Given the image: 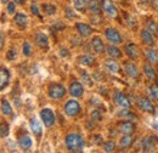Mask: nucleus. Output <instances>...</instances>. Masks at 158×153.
Returning a JSON list of instances; mask_svg holds the SVG:
<instances>
[{"mask_svg":"<svg viewBox=\"0 0 158 153\" xmlns=\"http://www.w3.org/2000/svg\"><path fill=\"white\" fill-rule=\"evenodd\" d=\"M107 52H108V55H110L111 57H113V58H118V57H120V56H122L120 50H119L118 48L113 46V45L107 46Z\"/></svg>","mask_w":158,"mask_h":153,"instance_id":"obj_28","label":"nucleus"},{"mask_svg":"<svg viewBox=\"0 0 158 153\" xmlns=\"http://www.w3.org/2000/svg\"><path fill=\"white\" fill-rule=\"evenodd\" d=\"M94 62H95V57L90 54H85V55L79 57V63L83 66H93Z\"/></svg>","mask_w":158,"mask_h":153,"instance_id":"obj_22","label":"nucleus"},{"mask_svg":"<svg viewBox=\"0 0 158 153\" xmlns=\"http://www.w3.org/2000/svg\"><path fill=\"white\" fill-rule=\"evenodd\" d=\"M105 66H106V68H107L111 73H116V74L120 73V66H119V63L117 61L112 60V58L106 60V61H105Z\"/></svg>","mask_w":158,"mask_h":153,"instance_id":"obj_11","label":"nucleus"},{"mask_svg":"<svg viewBox=\"0 0 158 153\" xmlns=\"http://www.w3.org/2000/svg\"><path fill=\"white\" fill-rule=\"evenodd\" d=\"M158 139L156 136H147L142 141V151L143 152H153L156 150Z\"/></svg>","mask_w":158,"mask_h":153,"instance_id":"obj_6","label":"nucleus"},{"mask_svg":"<svg viewBox=\"0 0 158 153\" xmlns=\"http://www.w3.org/2000/svg\"><path fill=\"white\" fill-rule=\"evenodd\" d=\"M66 16L68 17V19H76L77 17V15L74 14V11L72 10V9H66Z\"/></svg>","mask_w":158,"mask_h":153,"instance_id":"obj_39","label":"nucleus"},{"mask_svg":"<svg viewBox=\"0 0 158 153\" xmlns=\"http://www.w3.org/2000/svg\"><path fill=\"white\" fill-rule=\"evenodd\" d=\"M14 1H15V2H16V4H21V2H22V1H23V0H14Z\"/></svg>","mask_w":158,"mask_h":153,"instance_id":"obj_46","label":"nucleus"},{"mask_svg":"<svg viewBox=\"0 0 158 153\" xmlns=\"http://www.w3.org/2000/svg\"><path fill=\"white\" fill-rule=\"evenodd\" d=\"M91 119L93 120H101V114H100V112L99 111H94L93 113H91Z\"/></svg>","mask_w":158,"mask_h":153,"instance_id":"obj_41","label":"nucleus"},{"mask_svg":"<svg viewBox=\"0 0 158 153\" xmlns=\"http://www.w3.org/2000/svg\"><path fill=\"white\" fill-rule=\"evenodd\" d=\"M133 141H134V139H133L130 135H124V136L120 139V141H119V146H120L122 148H127V147H129V146L133 143Z\"/></svg>","mask_w":158,"mask_h":153,"instance_id":"obj_26","label":"nucleus"},{"mask_svg":"<svg viewBox=\"0 0 158 153\" xmlns=\"http://www.w3.org/2000/svg\"><path fill=\"white\" fill-rule=\"evenodd\" d=\"M64 112H66V114L69 115V117H77L80 113V106H79V103L77 101L71 100V101H68L66 103Z\"/></svg>","mask_w":158,"mask_h":153,"instance_id":"obj_5","label":"nucleus"},{"mask_svg":"<svg viewBox=\"0 0 158 153\" xmlns=\"http://www.w3.org/2000/svg\"><path fill=\"white\" fill-rule=\"evenodd\" d=\"M125 52H127V55H128L129 57L133 58V60H136V58L139 57L138 48H136V45L133 44V43H130V44H128V45L125 46Z\"/></svg>","mask_w":158,"mask_h":153,"instance_id":"obj_17","label":"nucleus"},{"mask_svg":"<svg viewBox=\"0 0 158 153\" xmlns=\"http://www.w3.org/2000/svg\"><path fill=\"white\" fill-rule=\"evenodd\" d=\"M114 101H116V103L118 106H120L122 108H128L130 106V102H129L128 97L124 95V94H122L120 91H116V94H114Z\"/></svg>","mask_w":158,"mask_h":153,"instance_id":"obj_9","label":"nucleus"},{"mask_svg":"<svg viewBox=\"0 0 158 153\" xmlns=\"http://www.w3.org/2000/svg\"><path fill=\"white\" fill-rule=\"evenodd\" d=\"M1 113L4 115H10L12 113V108H11L10 103H9L6 100H4V101L1 102Z\"/></svg>","mask_w":158,"mask_h":153,"instance_id":"obj_30","label":"nucleus"},{"mask_svg":"<svg viewBox=\"0 0 158 153\" xmlns=\"http://www.w3.org/2000/svg\"><path fill=\"white\" fill-rule=\"evenodd\" d=\"M134 129H135V126L130 122H124L119 125V131L124 135H130L131 133H134Z\"/></svg>","mask_w":158,"mask_h":153,"instance_id":"obj_16","label":"nucleus"},{"mask_svg":"<svg viewBox=\"0 0 158 153\" xmlns=\"http://www.w3.org/2000/svg\"><path fill=\"white\" fill-rule=\"evenodd\" d=\"M88 7L91 12H94L96 15H100V12H101V4H100L99 0H89Z\"/></svg>","mask_w":158,"mask_h":153,"instance_id":"obj_21","label":"nucleus"},{"mask_svg":"<svg viewBox=\"0 0 158 153\" xmlns=\"http://www.w3.org/2000/svg\"><path fill=\"white\" fill-rule=\"evenodd\" d=\"M31 129H32V131L37 135V136H40L41 133H43L41 125H40V123L37 119H32V120H31Z\"/></svg>","mask_w":158,"mask_h":153,"instance_id":"obj_25","label":"nucleus"},{"mask_svg":"<svg viewBox=\"0 0 158 153\" xmlns=\"http://www.w3.org/2000/svg\"><path fill=\"white\" fill-rule=\"evenodd\" d=\"M91 45H93V49L96 54H103L105 51V45H103V41L100 37H94L91 40Z\"/></svg>","mask_w":158,"mask_h":153,"instance_id":"obj_12","label":"nucleus"},{"mask_svg":"<svg viewBox=\"0 0 158 153\" xmlns=\"http://www.w3.org/2000/svg\"><path fill=\"white\" fill-rule=\"evenodd\" d=\"M146 58H147V61L151 62V63H157L158 55H157V52H156V50H153V49H147V50H146Z\"/></svg>","mask_w":158,"mask_h":153,"instance_id":"obj_24","label":"nucleus"},{"mask_svg":"<svg viewBox=\"0 0 158 153\" xmlns=\"http://www.w3.org/2000/svg\"><path fill=\"white\" fill-rule=\"evenodd\" d=\"M73 1H74V7L78 11H85V7L88 5L86 0H73Z\"/></svg>","mask_w":158,"mask_h":153,"instance_id":"obj_32","label":"nucleus"},{"mask_svg":"<svg viewBox=\"0 0 158 153\" xmlns=\"http://www.w3.org/2000/svg\"><path fill=\"white\" fill-rule=\"evenodd\" d=\"M83 91H84V89H83V85L78 83V81H74V83H72L71 84V86H69V93H71V95L74 96V97H79V96L83 95Z\"/></svg>","mask_w":158,"mask_h":153,"instance_id":"obj_14","label":"nucleus"},{"mask_svg":"<svg viewBox=\"0 0 158 153\" xmlns=\"http://www.w3.org/2000/svg\"><path fill=\"white\" fill-rule=\"evenodd\" d=\"M105 34H106V38L113 44H120L122 43V37L118 33V31L114 29V28H107Z\"/></svg>","mask_w":158,"mask_h":153,"instance_id":"obj_8","label":"nucleus"},{"mask_svg":"<svg viewBox=\"0 0 158 153\" xmlns=\"http://www.w3.org/2000/svg\"><path fill=\"white\" fill-rule=\"evenodd\" d=\"M4 44H5V37L2 33H0V50L4 48Z\"/></svg>","mask_w":158,"mask_h":153,"instance_id":"obj_44","label":"nucleus"},{"mask_svg":"<svg viewBox=\"0 0 158 153\" xmlns=\"http://www.w3.org/2000/svg\"><path fill=\"white\" fill-rule=\"evenodd\" d=\"M80 76H81V79H83V81L86 84V85H93V81H91V79H90V76H88V73L86 72H81L80 73Z\"/></svg>","mask_w":158,"mask_h":153,"instance_id":"obj_35","label":"nucleus"},{"mask_svg":"<svg viewBox=\"0 0 158 153\" xmlns=\"http://www.w3.org/2000/svg\"><path fill=\"white\" fill-rule=\"evenodd\" d=\"M143 71H145V74H146V76H147L148 79L155 80V79L157 78V74H156L155 69H153L150 64H145V66H143Z\"/></svg>","mask_w":158,"mask_h":153,"instance_id":"obj_27","label":"nucleus"},{"mask_svg":"<svg viewBox=\"0 0 158 153\" xmlns=\"http://www.w3.org/2000/svg\"><path fill=\"white\" fill-rule=\"evenodd\" d=\"M10 80V73L5 68H0V90L5 89Z\"/></svg>","mask_w":158,"mask_h":153,"instance_id":"obj_13","label":"nucleus"},{"mask_svg":"<svg viewBox=\"0 0 158 153\" xmlns=\"http://www.w3.org/2000/svg\"><path fill=\"white\" fill-rule=\"evenodd\" d=\"M35 43H37V45L40 46L41 49H46L48 45H49L48 37H46L44 33H38V34L35 35Z\"/></svg>","mask_w":158,"mask_h":153,"instance_id":"obj_18","label":"nucleus"},{"mask_svg":"<svg viewBox=\"0 0 158 153\" xmlns=\"http://www.w3.org/2000/svg\"><path fill=\"white\" fill-rule=\"evenodd\" d=\"M31 52H32V50H31V44H29L28 41H26V43L23 44V54H24V56H31Z\"/></svg>","mask_w":158,"mask_h":153,"instance_id":"obj_36","label":"nucleus"},{"mask_svg":"<svg viewBox=\"0 0 158 153\" xmlns=\"http://www.w3.org/2000/svg\"><path fill=\"white\" fill-rule=\"evenodd\" d=\"M66 95V89L64 86H62L61 84H52L49 88V96L54 100H59L62 98L63 96Z\"/></svg>","mask_w":158,"mask_h":153,"instance_id":"obj_2","label":"nucleus"},{"mask_svg":"<svg viewBox=\"0 0 158 153\" xmlns=\"http://www.w3.org/2000/svg\"><path fill=\"white\" fill-rule=\"evenodd\" d=\"M40 117H41V120L43 123L45 124V126L50 128L55 124V114L49 108H44L41 112H40Z\"/></svg>","mask_w":158,"mask_h":153,"instance_id":"obj_4","label":"nucleus"},{"mask_svg":"<svg viewBox=\"0 0 158 153\" xmlns=\"http://www.w3.org/2000/svg\"><path fill=\"white\" fill-rule=\"evenodd\" d=\"M114 142L113 141H108V142H106L105 145H103V148H105V151L106 152H113L114 151Z\"/></svg>","mask_w":158,"mask_h":153,"instance_id":"obj_34","label":"nucleus"},{"mask_svg":"<svg viewBox=\"0 0 158 153\" xmlns=\"http://www.w3.org/2000/svg\"><path fill=\"white\" fill-rule=\"evenodd\" d=\"M156 34H157V37H158V27H157V32H156Z\"/></svg>","mask_w":158,"mask_h":153,"instance_id":"obj_48","label":"nucleus"},{"mask_svg":"<svg viewBox=\"0 0 158 153\" xmlns=\"http://www.w3.org/2000/svg\"><path fill=\"white\" fill-rule=\"evenodd\" d=\"M9 130H10L9 124L5 123V122H2L0 124V137H6L9 135Z\"/></svg>","mask_w":158,"mask_h":153,"instance_id":"obj_33","label":"nucleus"},{"mask_svg":"<svg viewBox=\"0 0 158 153\" xmlns=\"http://www.w3.org/2000/svg\"><path fill=\"white\" fill-rule=\"evenodd\" d=\"M68 54H67V50L66 49H62L61 50V56H67Z\"/></svg>","mask_w":158,"mask_h":153,"instance_id":"obj_45","label":"nucleus"},{"mask_svg":"<svg viewBox=\"0 0 158 153\" xmlns=\"http://www.w3.org/2000/svg\"><path fill=\"white\" fill-rule=\"evenodd\" d=\"M136 103L138 106L145 112H148V113H155V106L152 105V102L145 97H139L136 98Z\"/></svg>","mask_w":158,"mask_h":153,"instance_id":"obj_7","label":"nucleus"},{"mask_svg":"<svg viewBox=\"0 0 158 153\" xmlns=\"http://www.w3.org/2000/svg\"><path fill=\"white\" fill-rule=\"evenodd\" d=\"M141 38L143 40V43L147 44V45H153V44H155L152 33H151L148 29H142V31H141Z\"/></svg>","mask_w":158,"mask_h":153,"instance_id":"obj_19","label":"nucleus"},{"mask_svg":"<svg viewBox=\"0 0 158 153\" xmlns=\"http://www.w3.org/2000/svg\"><path fill=\"white\" fill-rule=\"evenodd\" d=\"M43 10L48 16H51V15H54L56 12V7L52 4H44L43 5Z\"/></svg>","mask_w":158,"mask_h":153,"instance_id":"obj_31","label":"nucleus"},{"mask_svg":"<svg viewBox=\"0 0 158 153\" xmlns=\"http://www.w3.org/2000/svg\"><path fill=\"white\" fill-rule=\"evenodd\" d=\"M1 1H2V2H7V0H1Z\"/></svg>","mask_w":158,"mask_h":153,"instance_id":"obj_47","label":"nucleus"},{"mask_svg":"<svg viewBox=\"0 0 158 153\" xmlns=\"http://www.w3.org/2000/svg\"><path fill=\"white\" fill-rule=\"evenodd\" d=\"M125 19H127V22H128V26H129V27H133V28H135V27H136V22H135V19H133L130 15L125 14Z\"/></svg>","mask_w":158,"mask_h":153,"instance_id":"obj_37","label":"nucleus"},{"mask_svg":"<svg viewBox=\"0 0 158 153\" xmlns=\"http://www.w3.org/2000/svg\"><path fill=\"white\" fill-rule=\"evenodd\" d=\"M16 57V50H10L7 52V60H14Z\"/></svg>","mask_w":158,"mask_h":153,"instance_id":"obj_42","label":"nucleus"},{"mask_svg":"<svg viewBox=\"0 0 158 153\" xmlns=\"http://www.w3.org/2000/svg\"><path fill=\"white\" fill-rule=\"evenodd\" d=\"M7 11H9V14H14L15 12V4L14 2H10L7 5Z\"/></svg>","mask_w":158,"mask_h":153,"instance_id":"obj_43","label":"nucleus"},{"mask_svg":"<svg viewBox=\"0 0 158 153\" xmlns=\"http://www.w3.org/2000/svg\"><path fill=\"white\" fill-rule=\"evenodd\" d=\"M147 91H148V95H150V97L152 100L158 101V85H156V84L150 85L148 89H147Z\"/></svg>","mask_w":158,"mask_h":153,"instance_id":"obj_29","label":"nucleus"},{"mask_svg":"<svg viewBox=\"0 0 158 153\" xmlns=\"http://www.w3.org/2000/svg\"><path fill=\"white\" fill-rule=\"evenodd\" d=\"M66 146L69 152H81L84 148V140L79 134H68L66 136Z\"/></svg>","mask_w":158,"mask_h":153,"instance_id":"obj_1","label":"nucleus"},{"mask_svg":"<svg viewBox=\"0 0 158 153\" xmlns=\"http://www.w3.org/2000/svg\"><path fill=\"white\" fill-rule=\"evenodd\" d=\"M31 10H32V12H33L35 16H39V17H40L39 9H38V6H37V4H35V2H33V4H32V7H31Z\"/></svg>","mask_w":158,"mask_h":153,"instance_id":"obj_40","label":"nucleus"},{"mask_svg":"<svg viewBox=\"0 0 158 153\" xmlns=\"http://www.w3.org/2000/svg\"><path fill=\"white\" fill-rule=\"evenodd\" d=\"M101 6L103 9V11L110 16V17H118V10L117 7L114 6V4L111 1V0H102L101 1Z\"/></svg>","mask_w":158,"mask_h":153,"instance_id":"obj_3","label":"nucleus"},{"mask_svg":"<svg viewBox=\"0 0 158 153\" xmlns=\"http://www.w3.org/2000/svg\"><path fill=\"white\" fill-rule=\"evenodd\" d=\"M19 145H20V147L22 150L27 151V150H29L32 147V140H31V137L28 135H24V136H22L20 139Z\"/></svg>","mask_w":158,"mask_h":153,"instance_id":"obj_20","label":"nucleus"},{"mask_svg":"<svg viewBox=\"0 0 158 153\" xmlns=\"http://www.w3.org/2000/svg\"><path fill=\"white\" fill-rule=\"evenodd\" d=\"M147 28H148V31H150L151 33H156V32H157V26H156V23H155L153 21H148Z\"/></svg>","mask_w":158,"mask_h":153,"instance_id":"obj_38","label":"nucleus"},{"mask_svg":"<svg viewBox=\"0 0 158 153\" xmlns=\"http://www.w3.org/2000/svg\"><path fill=\"white\" fill-rule=\"evenodd\" d=\"M15 23L20 27V28H26V26H27V23H28V19H27V16L24 15V14H17L16 16H15Z\"/></svg>","mask_w":158,"mask_h":153,"instance_id":"obj_23","label":"nucleus"},{"mask_svg":"<svg viewBox=\"0 0 158 153\" xmlns=\"http://www.w3.org/2000/svg\"><path fill=\"white\" fill-rule=\"evenodd\" d=\"M77 29H78L79 34H80L81 37H84V38L89 37V35L93 33L91 27H90L89 24H86V23H77Z\"/></svg>","mask_w":158,"mask_h":153,"instance_id":"obj_15","label":"nucleus"},{"mask_svg":"<svg viewBox=\"0 0 158 153\" xmlns=\"http://www.w3.org/2000/svg\"><path fill=\"white\" fill-rule=\"evenodd\" d=\"M124 69H125V73L130 76V78H138L139 76V69L138 67H136V64L133 63V62H130V61L125 62Z\"/></svg>","mask_w":158,"mask_h":153,"instance_id":"obj_10","label":"nucleus"}]
</instances>
